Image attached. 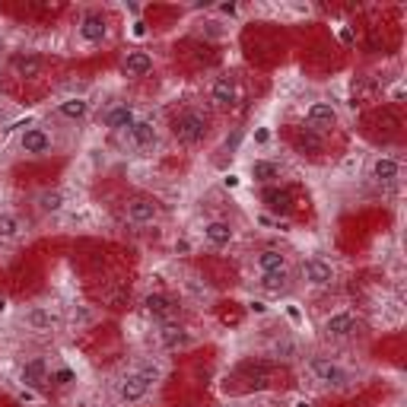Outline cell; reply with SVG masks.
I'll return each mask as SVG.
<instances>
[{"label":"cell","instance_id":"13","mask_svg":"<svg viewBox=\"0 0 407 407\" xmlns=\"http://www.w3.org/2000/svg\"><path fill=\"white\" fill-rule=\"evenodd\" d=\"M324 331L331 338H350V334H357V318L350 312H338V315H331L324 322Z\"/></svg>","mask_w":407,"mask_h":407},{"label":"cell","instance_id":"36","mask_svg":"<svg viewBox=\"0 0 407 407\" xmlns=\"http://www.w3.org/2000/svg\"><path fill=\"white\" fill-rule=\"evenodd\" d=\"M296 407H309V404H305V401H299V404H296Z\"/></svg>","mask_w":407,"mask_h":407},{"label":"cell","instance_id":"7","mask_svg":"<svg viewBox=\"0 0 407 407\" xmlns=\"http://www.w3.org/2000/svg\"><path fill=\"white\" fill-rule=\"evenodd\" d=\"M210 99H214L220 109H233L239 102V86H235L233 76H216L214 86H210Z\"/></svg>","mask_w":407,"mask_h":407},{"label":"cell","instance_id":"19","mask_svg":"<svg viewBox=\"0 0 407 407\" xmlns=\"http://www.w3.org/2000/svg\"><path fill=\"white\" fill-rule=\"evenodd\" d=\"M57 111H61L64 118H70V121H83V118L90 115V102H86V99H67V102L57 105Z\"/></svg>","mask_w":407,"mask_h":407},{"label":"cell","instance_id":"5","mask_svg":"<svg viewBox=\"0 0 407 407\" xmlns=\"http://www.w3.org/2000/svg\"><path fill=\"white\" fill-rule=\"evenodd\" d=\"M20 146L26 156H45V153L51 150V134L45 131V127H29L20 137Z\"/></svg>","mask_w":407,"mask_h":407},{"label":"cell","instance_id":"26","mask_svg":"<svg viewBox=\"0 0 407 407\" xmlns=\"http://www.w3.org/2000/svg\"><path fill=\"white\" fill-rule=\"evenodd\" d=\"M39 207H42L45 214H57V210L64 207V194L61 191H42L39 194Z\"/></svg>","mask_w":407,"mask_h":407},{"label":"cell","instance_id":"1","mask_svg":"<svg viewBox=\"0 0 407 407\" xmlns=\"http://www.w3.org/2000/svg\"><path fill=\"white\" fill-rule=\"evenodd\" d=\"M172 131H175V137H179L181 144H200V140L207 137V118L200 115V111L188 109V111H181V115L175 118Z\"/></svg>","mask_w":407,"mask_h":407},{"label":"cell","instance_id":"8","mask_svg":"<svg viewBox=\"0 0 407 407\" xmlns=\"http://www.w3.org/2000/svg\"><path fill=\"white\" fill-rule=\"evenodd\" d=\"M159 216V204L153 198H134L131 204H127V220L137 223V226H146V223H153Z\"/></svg>","mask_w":407,"mask_h":407},{"label":"cell","instance_id":"30","mask_svg":"<svg viewBox=\"0 0 407 407\" xmlns=\"http://www.w3.org/2000/svg\"><path fill=\"white\" fill-rule=\"evenodd\" d=\"M249 309H251V312H258V315H264V312H268V305H264V303H258V299H255V303H251Z\"/></svg>","mask_w":407,"mask_h":407},{"label":"cell","instance_id":"14","mask_svg":"<svg viewBox=\"0 0 407 407\" xmlns=\"http://www.w3.org/2000/svg\"><path fill=\"white\" fill-rule=\"evenodd\" d=\"M121 70H125V76H146L153 70V57L146 55V51H127L125 64H121Z\"/></svg>","mask_w":407,"mask_h":407},{"label":"cell","instance_id":"38","mask_svg":"<svg viewBox=\"0 0 407 407\" xmlns=\"http://www.w3.org/2000/svg\"><path fill=\"white\" fill-rule=\"evenodd\" d=\"M0 109H4V105H0Z\"/></svg>","mask_w":407,"mask_h":407},{"label":"cell","instance_id":"12","mask_svg":"<svg viewBox=\"0 0 407 407\" xmlns=\"http://www.w3.org/2000/svg\"><path fill=\"white\" fill-rule=\"evenodd\" d=\"M204 239H207L214 249H226L229 242L235 239V229L223 220H210V223H204Z\"/></svg>","mask_w":407,"mask_h":407},{"label":"cell","instance_id":"9","mask_svg":"<svg viewBox=\"0 0 407 407\" xmlns=\"http://www.w3.org/2000/svg\"><path fill=\"white\" fill-rule=\"evenodd\" d=\"M105 35H109V22H105L102 13H86L83 20H80V39L90 45L102 42Z\"/></svg>","mask_w":407,"mask_h":407},{"label":"cell","instance_id":"31","mask_svg":"<svg viewBox=\"0 0 407 407\" xmlns=\"http://www.w3.org/2000/svg\"><path fill=\"white\" fill-rule=\"evenodd\" d=\"M220 13H226V16H233V13H235V4H220Z\"/></svg>","mask_w":407,"mask_h":407},{"label":"cell","instance_id":"24","mask_svg":"<svg viewBox=\"0 0 407 407\" xmlns=\"http://www.w3.org/2000/svg\"><path fill=\"white\" fill-rule=\"evenodd\" d=\"M144 305H146V312H150V315H156V318H163V315H169V312H172V303H169V296H163V293H150Z\"/></svg>","mask_w":407,"mask_h":407},{"label":"cell","instance_id":"25","mask_svg":"<svg viewBox=\"0 0 407 407\" xmlns=\"http://www.w3.org/2000/svg\"><path fill=\"white\" fill-rule=\"evenodd\" d=\"M264 200H268L270 210H280V214H287V210H290V194H287V191L268 188V191H264Z\"/></svg>","mask_w":407,"mask_h":407},{"label":"cell","instance_id":"15","mask_svg":"<svg viewBox=\"0 0 407 407\" xmlns=\"http://www.w3.org/2000/svg\"><path fill=\"white\" fill-rule=\"evenodd\" d=\"M398 175H401V163L398 159H392V156H379L373 163V179L375 181H398Z\"/></svg>","mask_w":407,"mask_h":407},{"label":"cell","instance_id":"33","mask_svg":"<svg viewBox=\"0 0 407 407\" xmlns=\"http://www.w3.org/2000/svg\"><path fill=\"white\" fill-rule=\"evenodd\" d=\"M303 144H305V146H309V150H318V140H315V137H312V134H309V137H303Z\"/></svg>","mask_w":407,"mask_h":407},{"label":"cell","instance_id":"17","mask_svg":"<svg viewBox=\"0 0 407 407\" xmlns=\"http://www.w3.org/2000/svg\"><path fill=\"white\" fill-rule=\"evenodd\" d=\"M45 373H48V366H45V359H42V357L29 359V363L22 366V385H29V388L45 385Z\"/></svg>","mask_w":407,"mask_h":407},{"label":"cell","instance_id":"34","mask_svg":"<svg viewBox=\"0 0 407 407\" xmlns=\"http://www.w3.org/2000/svg\"><path fill=\"white\" fill-rule=\"evenodd\" d=\"M268 137H270L268 131H258V134H255V140H258V144H268Z\"/></svg>","mask_w":407,"mask_h":407},{"label":"cell","instance_id":"21","mask_svg":"<svg viewBox=\"0 0 407 407\" xmlns=\"http://www.w3.org/2000/svg\"><path fill=\"white\" fill-rule=\"evenodd\" d=\"M159 340H163L166 347H172V350H175V347H185L191 338H188V331L181 328V324H166V328L159 331Z\"/></svg>","mask_w":407,"mask_h":407},{"label":"cell","instance_id":"29","mask_svg":"<svg viewBox=\"0 0 407 407\" xmlns=\"http://www.w3.org/2000/svg\"><path fill=\"white\" fill-rule=\"evenodd\" d=\"M131 32H134V39H144V35H146V26H144V22H134Z\"/></svg>","mask_w":407,"mask_h":407},{"label":"cell","instance_id":"37","mask_svg":"<svg viewBox=\"0 0 407 407\" xmlns=\"http://www.w3.org/2000/svg\"><path fill=\"white\" fill-rule=\"evenodd\" d=\"M223 407H235V404H223Z\"/></svg>","mask_w":407,"mask_h":407},{"label":"cell","instance_id":"6","mask_svg":"<svg viewBox=\"0 0 407 407\" xmlns=\"http://www.w3.org/2000/svg\"><path fill=\"white\" fill-rule=\"evenodd\" d=\"M303 277L312 287H328V283L334 280V268H331V261H324V258H309V261L303 264Z\"/></svg>","mask_w":407,"mask_h":407},{"label":"cell","instance_id":"32","mask_svg":"<svg viewBox=\"0 0 407 407\" xmlns=\"http://www.w3.org/2000/svg\"><path fill=\"white\" fill-rule=\"evenodd\" d=\"M223 185H226V188H239V179H235V175H226V179H223Z\"/></svg>","mask_w":407,"mask_h":407},{"label":"cell","instance_id":"18","mask_svg":"<svg viewBox=\"0 0 407 407\" xmlns=\"http://www.w3.org/2000/svg\"><path fill=\"white\" fill-rule=\"evenodd\" d=\"M258 270L261 274H270V270H287V255H280L277 249H264L258 255Z\"/></svg>","mask_w":407,"mask_h":407},{"label":"cell","instance_id":"23","mask_svg":"<svg viewBox=\"0 0 407 407\" xmlns=\"http://www.w3.org/2000/svg\"><path fill=\"white\" fill-rule=\"evenodd\" d=\"M22 229L20 216L10 214V210H0V239H16Z\"/></svg>","mask_w":407,"mask_h":407},{"label":"cell","instance_id":"3","mask_svg":"<svg viewBox=\"0 0 407 407\" xmlns=\"http://www.w3.org/2000/svg\"><path fill=\"white\" fill-rule=\"evenodd\" d=\"M309 369H312V375H315L322 385L340 388V385H347V382H350V373H347L344 366L334 363V359H328V357H312L309 359Z\"/></svg>","mask_w":407,"mask_h":407},{"label":"cell","instance_id":"28","mask_svg":"<svg viewBox=\"0 0 407 407\" xmlns=\"http://www.w3.org/2000/svg\"><path fill=\"white\" fill-rule=\"evenodd\" d=\"M70 379H74V373H70V369H61V373L55 375V382H61V385H64V382H70Z\"/></svg>","mask_w":407,"mask_h":407},{"label":"cell","instance_id":"11","mask_svg":"<svg viewBox=\"0 0 407 407\" xmlns=\"http://www.w3.org/2000/svg\"><path fill=\"white\" fill-rule=\"evenodd\" d=\"M127 137H131V144L137 150H153V144H156V125L146 121V118H137L131 125V131H127Z\"/></svg>","mask_w":407,"mask_h":407},{"label":"cell","instance_id":"16","mask_svg":"<svg viewBox=\"0 0 407 407\" xmlns=\"http://www.w3.org/2000/svg\"><path fill=\"white\" fill-rule=\"evenodd\" d=\"M26 324L32 328V331H51L57 324V315L48 309H42V305H35V309L26 312Z\"/></svg>","mask_w":407,"mask_h":407},{"label":"cell","instance_id":"27","mask_svg":"<svg viewBox=\"0 0 407 407\" xmlns=\"http://www.w3.org/2000/svg\"><path fill=\"white\" fill-rule=\"evenodd\" d=\"M264 287V290L270 293H280L283 287H287V270H270V274H261V280H258Z\"/></svg>","mask_w":407,"mask_h":407},{"label":"cell","instance_id":"22","mask_svg":"<svg viewBox=\"0 0 407 407\" xmlns=\"http://www.w3.org/2000/svg\"><path fill=\"white\" fill-rule=\"evenodd\" d=\"M277 175H280L277 163H268V159H255V163H251V179H255V181H264V185H270Z\"/></svg>","mask_w":407,"mask_h":407},{"label":"cell","instance_id":"10","mask_svg":"<svg viewBox=\"0 0 407 407\" xmlns=\"http://www.w3.org/2000/svg\"><path fill=\"white\" fill-rule=\"evenodd\" d=\"M134 121H137V115H134L131 105H111L102 115V125L109 127V131H131Z\"/></svg>","mask_w":407,"mask_h":407},{"label":"cell","instance_id":"4","mask_svg":"<svg viewBox=\"0 0 407 407\" xmlns=\"http://www.w3.org/2000/svg\"><path fill=\"white\" fill-rule=\"evenodd\" d=\"M305 118H309L312 131H331V127H338V109L331 102H312Z\"/></svg>","mask_w":407,"mask_h":407},{"label":"cell","instance_id":"20","mask_svg":"<svg viewBox=\"0 0 407 407\" xmlns=\"http://www.w3.org/2000/svg\"><path fill=\"white\" fill-rule=\"evenodd\" d=\"M13 70L20 76H39V70H42V57H39V55H16L13 57Z\"/></svg>","mask_w":407,"mask_h":407},{"label":"cell","instance_id":"35","mask_svg":"<svg viewBox=\"0 0 407 407\" xmlns=\"http://www.w3.org/2000/svg\"><path fill=\"white\" fill-rule=\"evenodd\" d=\"M0 312H7V296H0Z\"/></svg>","mask_w":407,"mask_h":407},{"label":"cell","instance_id":"2","mask_svg":"<svg viewBox=\"0 0 407 407\" xmlns=\"http://www.w3.org/2000/svg\"><path fill=\"white\" fill-rule=\"evenodd\" d=\"M153 379H156V369H144V373L125 375V379H121V385H118V398L125 401V404H137V401L146 398Z\"/></svg>","mask_w":407,"mask_h":407}]
</instances>
